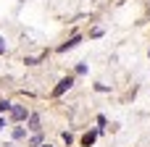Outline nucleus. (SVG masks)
<instances>
[{"label":"nucleus","mask_w":150,"mask_h":147,"mask_svg":"<svg viewBox=\"0 0 150 147\" xmlns=\"http://www.w3.org/2000/svg\"><path fill=\"white\" fill-rule=\"evenodd\" d=\"M74 87V76H66V79H61L58 84H55V89H53V97H61L66 89H71Z\"/></svg>","instance_id":"1"},{"label":"nucleus","mask_w":150,"mask_h":147,"mask_svg":"<svg viewBox=\"0 0 150 147\" xmlns=\"http://www.w3.org/2000/svg\"><path fill=\"white\" fill-rule=\"evenodd\" d=\"M11 118L18 124V121H26L29 118V110L24 108V105H11Z\"/></svg>","instance_id":"2"},{"label":"nucleus","mask_w":150,"mask_h":147,"mask_svg":"<svg viewBox=\"0 0 150 147\" xmlns=\"http://www.w3.org/2000/svg\"><path fill=\"white\" fill-rule=\"evenodd\" d=\"M26 124H29V126H26L29 132H40V129H42V126H40V113H29Z\"/></svg>","instance_id":"3"},{"label":"nucleus","mask_w":150,"mask_h":147,"mask_svg":"<svg viewBox=\"0 0 150 147\" xmlns=\"http://www.w3.org/2000/svg\"><path fill=\"white\" fill-rule=\"evenodd\" d=\"M79 42H82V37H79V34H74V37H71L69 42H63V45L58 47V53H66V50H71V47H76Z\"/></svg>","instance_id":"4"},{"label":"nucleus","mask_w":150,"mask_h":147,"mask_svg":"<svg viewBox=\"0 0 150 147\" xmlns=\"http://www.w3.org/2000/svg\"><path fill=\"white\" fill-rule=\"evenodd\" d=\"M95 137H98V132H87V134L82 137V147H90L92 142H95Z\"/></svg>","instance_id":"5"},{"label":"nucleus","mask_w":150,"mask_h":147,"mask_svg":"<svg viewBox=\"0 0 150 147\" xmlns=\"http://www.w3.org/2000/svg\"><path fill=\"white\" fill-rule=\"evenodd\" d=\"M42 58H45V53H42V55H34V58H24V63H26V66H37Z\"/></svg>","instance_id":"6"},{"label":"nucleus","mask_w":150,"mask_h":147,"mask_svg":"<svg viewBox=\"0 0 150 147\" xmlns=\"http://www.w3.org/2000/svg\"><path fill=\"white\" fill-rule=\"evenodd\" d=\"M40 145H42V134L37 132V134H34V137L29 139V147H40Z\"/></svg>","instance_id":"7"},{"label":"nucleus","mask_w":150,"mask_h":147,"mask_svg":"<svg viewBox=\"0 0 150 147\" xmlns=\"http://www.w3.org/2000/svg\"><path fill=\"white\" fill-rule=\"evenodd\" d=\"M24 137H26V129L16 126V129H13V139H24Z\"/></svg>","instance_id":"8"},{"label":"nucleus","mask_w":150,"mask_h":147,"mask_svg":"<svg viewBox=\"0 0 150 147\" xmlns=\"http://www.w3.org/2000/svg\"><path fill=\"white\" fill-rule=\"evenodd\" d=\"M11 105H13V103H8V100H0V113H3V110H11Z\"/></svg>","instance_id":"9"},{"label":"nucleus","mask_w":150,"mask_h":147,"mask_svg":"<svg viewBox=\"0 0 150 147\" xmlns=\"http://www.w3.org/2000/svg\"><path fill=\"white\" fill-rule=\"evenodd\" d=\"M76 74H79V76H82V74H87V66H84V63H79V66H76Z\"/></svg>","instance_id":"10"},{"label":"nucleus","mask_w":150,"mask_h":147,"mask_svg":"<svg viewBox=\"0 0 150 147\" xmlns=\"http://www.w3.org/2000/svg\"><path fill=\"white\" fill-rule=\"evenodd\" d=\"M0 55H5V42L0 39Z\"/></svg>","instance_id":"11"},{"label":"nucleus","mask_w":150,"mask_h":147,"mask_svg":"<svg viewBox=\"0 0 150 147\" xmlns=\"http://www.w3.org/2000/svg\"><path fill=\"white\" fill-rule=\"evenodd\" d=\"M3 126H5V121H3V118H0V129H3Z\"/></svg>","instance_id":"12"},{"label":"nucleus","mask_w":150,"mask_h":147,"mask_svg":"<svg viewBox=\"0 0 150 147\" xmlns=\"http://www.w3.org/2000/svg\"><path fill=\"white\" fill-rule=\"evenodd\" d=\"M40 147H53V145H40Z\"/></svg>","instance_id":"13"}]
</instances>
